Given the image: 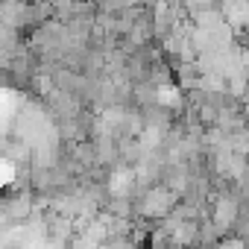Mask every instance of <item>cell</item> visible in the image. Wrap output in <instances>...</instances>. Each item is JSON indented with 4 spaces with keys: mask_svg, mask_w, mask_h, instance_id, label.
I'll return each mask as SVG.
<instances>
[{
    "mask_svg": "<svg viewBox=\"0 0 249 249\" xmlns=\"http://www.w3.org/2000/svg\"><path fill=\"white\" fill-rule=\"evenodd\" d=\"M176 208V196L167 188H147L144 199H141V214L147 217H167Z\"/></svg>",
    "mask_w": 249,
    "mask_h": 249,
    "instance_id": "obj_1",
    "label": "cell"
},
{
    "mask_svg": "<svg viewBox=\"0 0 249 249\" xmlns=\"http://www.w3.org/2000/svg\"><path fill=\"white\" fill-rule=\"evenodd\" d=\"M135 191V170L132 167H114L108 173V196L111 199H129Z\"/></svg>",
    "mask_w": 249,
    "mask_h": 249,
    "instance_id": "obj_2",
    "label": "cell"
}]
</instances>
